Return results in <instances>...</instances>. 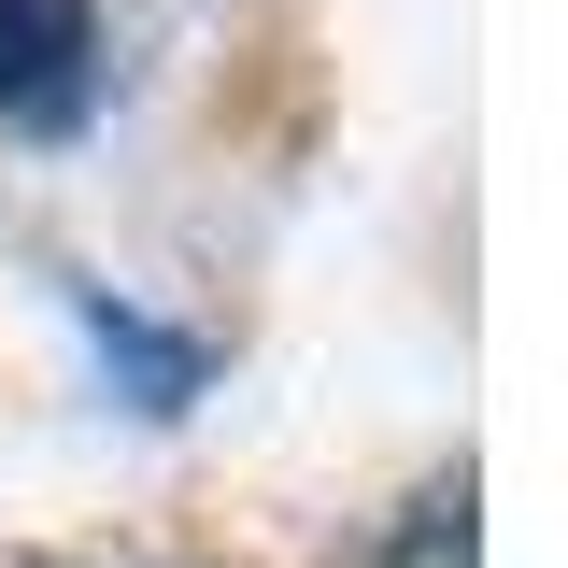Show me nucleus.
I'll use <instances>...</instances> for the list:
<instances>
[{"label":"nucleus","instance_id":"obj_1","mask_svg":"<svg viewBox=\"0 0 568 568\" xmlns=\"http://www.w3.org/2000/svg\"><path fill=\"white\" fill-rule=\"evenodd\" d=\"M100 100V14L85 0H0V129H85Z\"/></svg>","mask_w":568,"mask_h":568},{"label":"nucleus","instance_id":"obj_2","mask_svg":"<svg viewBox=\"0 0 568 568\" xmlns=\"http://www.w3.org/2000/svg\"><path fill=\"white\" fill-rule=\"evenodd\" d=\"M71 313H85V342H100V369L129 384V413H185V398L213 384V355H200V342H171V327H142V313H114L100 284H85Z\"/></svg>","mask_w":568,"mask_h":568},{"label":"nucleus","instance_id":"obj_3","mask_svg":"<svg viewBox=\"0 0 568 568\" xmlns=\"http://www.w3.org/2000/svg\"><path fill=\"white\" fill-rule=\"evenodd\" d=\"M384 568H484V526H469V469H440V484H426L413 511H398Z\"/></svg>","mask_w":568,"mask_h":568}]
</instances>
